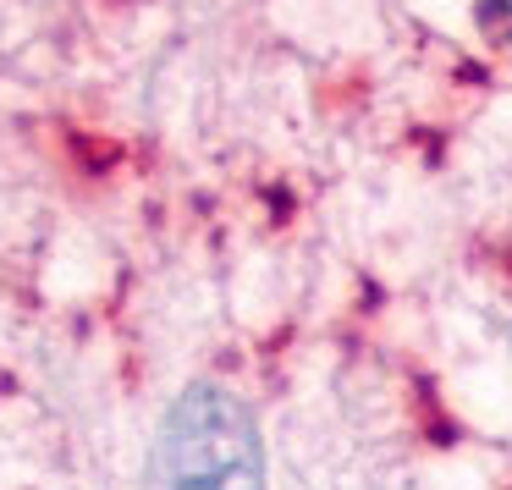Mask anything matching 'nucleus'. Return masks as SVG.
Wrapping results in <instances>:
<instances>
[{
	"label": "nucleus",
	"mask_w": 512,
	"mask_h": 490,
	"mask_svg": "<svg viewBox=\"0 0 512 490\" xmlns=\"http://www.w3.org/2000/svg\"><path fill=\"white\" fill-rule=\"evenodd\" d=\"M144 490H265V441L226 386H188L166 408Z\"/></svg>",
	"instance_id": "1"
},
{
	"label": "nucleus",
	"mask_w": 512,
	"mask_h": 490,
	"mask_svg": "<svg viewBox=\"0 0 512 490\" xmlns=\"http://www.w3.org/2000/svg\"><path fill=\"white\" fill-rule=\"evenodd\" d=\"M479 23H485V34H496L501 45H512V0H479Z\"/></svg>",
	"instance_id": "2"
}]
</instances>
